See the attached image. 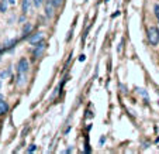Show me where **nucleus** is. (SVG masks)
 Wrapping results in <instances>:
<instances>
[{
	"label": "nucleus",
	"instance_id": "nucleus-1",
	"mask_svg": "<svg viewBox=\"0 0 159 154\" xmlns=\"http://www.w3.org/2000/svg\"><path fill=\"white\" fill-rule=\"evenodd\" d=\"M148 40H149V42L152 46H158L159 44V30L155 26L148 28Z\"/></svg>",
	"mask_w": 159,
	"mask_h": 154
},
{
	"label": "nucleus",
	"instance_id": "nucleus-2",
	"mask_svg": "<svg viewBox=\"0 0 159 154\" xmlns=\"http://www.w3.org/2000/svg\"><path fill=\"white\" fill-rule=\"evenodd\" d=\"M28 68H30V64H28V61L25 60V58H21V60L18 61V64H17L18 74H25L28 71Z\"/></svg>",
	"mask_w": 159,
	"mask_h": 154
},
{
	"label": "nucleus",
	"instance_id": "nucleus-3",
	"mask_svg": "<svg viewBox=\"0 0 159 154\" xmlns=\"http://www.w3.org/2000/svg\"><path fill=\"white\" fill-rule=\"evenodd\" d=\"M55 9H57V6L52 3L51 0H47V2H45V16L48 18H51L52 16H54Z\"/></svg>",
	"mask_w": 159,
	"mask_h": 154
},
{
	"label": "nucleus",
	"instance_id": "nucleus-4",
	"mask_svg": "<svg viewBox=\"0 0 159 154\" xmlns=\"http://www.w3.org/2000/svg\"><path fill=\"white\" fill-rule=\"evenodd\" d=\"M35 47H37V48L34 50V57L38 58L39 55L42 54V51L45 50V42H44V41H39L38 44H35Z\"/></svg>",
	"mask_w": 159,
	"mask_h": 154
},
{
	"label": "nucleus",
	"instance_id": "nucleus-5",
	"mask_svg": "<svg viewBox=\"0 0 159 154\" xmlns=\"http://www.w3.org/2000/svg\"><path fill=\"white\" fill-rule=\"evenodd\" d=\"M42 37H44L42 36V33L41 31H38V33H35L34 36L30 37V42L33 44V46H35V44H38L39 41H42Z\"/></svg>",
	"mask_w": 159,
	"mask_h": 154
},
{
	"label": "nucleus",
	"instance_id": "nucleus-6",
	"mask_svg": "<svg viewBox=\"0 0 159 154\" xmlns=\"http://www.w3.org/2000/svg\"><path fill=\"white\" fill-rule=\"evenodd\" d=\"M31 4V0H23V3H21V9H23V13H27L28 12V7Z\"/></svg>",
	"mask_w": 159,
	"mask_h": 154
},
{
	"label": "nucleus",
	"instance_id": "nucleus-7",
	"mask_svg": "<svg viewBox=\"0 0 159 154\" xmlns=\"http://www.w3.org/2000/svg\"><path fill=\"white\" fill-rule=\"evenodd\" d=\"M7 109H9V106H7V103L6 102H0V115H4V113L7 112Z\"/></svg>",
	"mask_w": 159,
	"mask_h": 154
},
{
	"label": "nucleus",
	"instance_id": "nucleus-8",
	"mask_svg": "<svg viewBox=\"0 0 159 154\" xmlns=\"http://www.w3.org/2000/svg\"><path fill=\"white\" fill-rule=\"evenodd\" d=\"M31 30H33V24H31V23H27V24L24 26V28H23V34H24V36H27Z\"/></svg>",
	"mask_w": 159,
	"mask_h": 154
},
{
	"label": "nucleus",
	"instance_id": "nucleus-9",
	"mask_svg": "<svg viewBox=\"0 0 159 154\" xmlns=\"http://www.w3.org/2000/svg\"><path fill=\"white\" fill-rule=\"evenodd\" d=\"M137 92H138L139 95H142V98H144V99L147 100V102H148V100H149V99H148V94L144 91V89H141V88H138V89H137Z\"/></svg>",
	"mask_w": 159,
	"mask_h": 154
},
{
	"label": "nucleus",
	"instance_id": "nucleus-10",
	"mask_svg": "<svg viewBox=\"0 0 159 154\" xmlns=\"http://www.w3.org/2000/svg\"><path fill=\"white\" fill-rule=\"evenodd\" d=\"M7 9V2L6 0H2V4H0V12H6Z\"/></svg>",
	"mask_w": 159,
	"mask_h": 154
},
{
	"label": "nucleus",
	"instance_id": "nucleus-11",
	"mask_svg": "<svg viewBox=\"0 0 159 154\" xmlns=\"http://www.w3.org/2000/svg\"><path fill=\"white\" fill-rule=\"evenodd\" d=\"M10 75V68L9 70H6V71H3V72L0 74V76H2V78H6V76H9Z\"/></svg>",
	"mask_w": 159,
	"mask_h": 154
},
{
	"label": "nucleus",
	"instance_id": "nucleus-12",
	"mask_svg": "<svg viewBox=\"0 0 159 154\" xmlns=\"http://www.w3.org/2000/svg\"><path fill=\"white\" fill-rule=\"evenodd\" d=\"M51 2H52V3H54V4H55V6H57V7H59L61 4L63 3V0H51Z\"/></svg>",
	"mask_w": 159,
	"mask_h": 154
},
{
	"label": "nucleus",
	"instance_id": "nucleus-13",
	"mask_svg": "<svg viewBox=\"0 0 159 154\" xmlns=\"http://www.w3.org/2000/svg\"><path fill=\"white\" fill-rule=\"evenodd\" d=\"M35 148H37L35 146H34V144H31L30 147H28V150H27V151H28V153H33V151H35Z\"/></svg>",
	"mask_w": 159,
	"mask_h": 154
},
{
	"label": "nucleus",
	"instance_id": "nucleus-14",
	"mask_svg": "<svg viewBox=\"0 0 159 154\" xmlns=\"http://www.w3.org/2000/svg\"><path fill=\"white\" fill-rule=\"evenodd\" d=\"M34 4H35L37 7H39L42 4V0H34Z\"/></svg>",
	"mask_w": 159,
	"mask_h": 154
},
{
	"label": "nucleus",
	"instance_id": "nucleus-15",
	"mask_svg": "<svg viewBox=\"0 0 159 154\" xmlns=\"http://www.w3.org/2000/svg\"><path fill=\"white\" fill-rule=\"evenodd\" d=\"M155 13L158 14V18H159V6L158 4H155Z\"/></svg>",
	"mask_w": 159,
	"mask_h": 154
},
{
	"label": "nucleus",
	"instance_id": "nucleus-16",
	"mask_svg": "<svg viewBox=\"0 0 159 154\" xmlns=\"http://www.w3.org/2000/svg\"><path fill=\"white\" fill-rule=\"evenodd\" d=\"M9 3L10 4H14V0H9Z\"/></svg>",
	"mask_w": 159,
	"mask_h": 154
},
{
	"label": "nucleus",
	"instance_id": "nucleus-17",
	"mask_svg": "<svg viewBox=\"0 0 159 154\" xmlns=\"http://www.w3.org/2000/svg\"><path fill=\"white\" fill-rule=\"evenodd\" d=\"M2 100H3V96H2V95H0V102H2Z\"/></svg>",
	"mask_w": 159,
	"mask_h": 154
},
{
	"label": "nucleus",
	"instance_id": "nucleus-18",
	"mask_svg": "<svg viewBox=\"0 0 159 154\" xmlns=\"http://www.w3.org/2000/svg\"><path fill=\"white\" fill-rule=\"evenodd\" d=\"M0 88H2V81H0Z\"/></svg>",
	"mask_w": 159,
	"mask_h": 154
}]
</instances>
